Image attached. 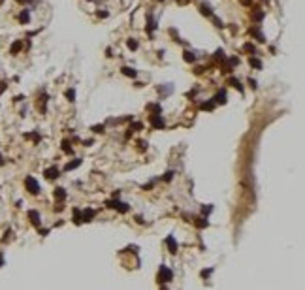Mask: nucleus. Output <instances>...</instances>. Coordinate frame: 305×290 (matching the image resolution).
Returning <instances> with one entry per match:
<instances>
[{"label": "nucleus", "mask_w": 305, "mask_h": 290, "mask_svg": "<svg viewBox=\"0 0 305 290\" xmlns=\"http://www.w3.org/2000/svg\"><path fill=\"white\" fill-rule=\"evenodd\" d=\"M172 277H173V273H172V269L166 268V266H160L158 269V283H170L172 281Z\"/></svg>", "instance_id": "f257e3e1"}, {"label": "nucleus", "mask_w": 305, "mask_h": 290, "mask_svg": "<svg viewBox=\"0 0 305 290\" xmlns=\"http://www.w3.org/2000/svg\"><path fill=\"white\" fill-rule=\"evenodd\" d=\"M25 186H27V190H28L30 194H38L40 192V185H38V181H36L32 175L25 177Z\"/></svg>", "instance_id": "f03ea898"}, {"label": "nucleus", "mask_w": 305, "mask_h": 290, "mask_svg": "<svg viewBox=\"0 0 305 290\" xmlns=\"http://www.w3.org/2000/svg\"><path fill=\"white\" fill-rule=\"evenodd\" d=\"M149 123H151V126L154 128V130H160V128L166 126V123H164V117H162V115H149Z\"/></svg>", "instance_id": "7ed1b4c3"}, {"label": "nucleus", "mask_w": 305, "mask_h": 290, "mask_svg": "<svg viewBox=\"0 0 305 290\" xmlns=\"http://www.w3.org/2000/svg\"><path fill=\"white\" fill-rule=\"evenodd\" d=\"M94 215H96V211H94V209H91V207H87V209L81 211V220L91 222L92 219H94Z\"/></svg>", "instance_id": "20e7f679"}, {"label": "nucleus", "mask_w": 305, "mask_h": 290, "mask_svg": "<svg viewBox=\"0 0 305 290\" xmlns=\"http://www.w3.org/2000/svg\"><path fill=\"white\" fill-rule=\"evenodd\" d=\"M156 91L160 92V96H168L170 94V92H172L173 91V85H172V83H166V85H160V87H156Z\"/></svg>", "instance_id": "39448f33"}, {"label": "nucleus", "mask_w": 305, "mask_h": 290, "mask_svg": "<svg viewBox=\"0 0 305 290\" xmlns=\"http://www.w3.org/2000/svg\"><path fill=\"white\" fill-rule=\"evenodd\" d=\"M147 111L151 113V115H160V113H162V106H160V102L158 104H149Z\"/></svg>", "instance_id": "423d86ee"}, {"label": "nucleus", "mask_w": 305, "mask_h": 290, "mask_svg": "<svg viewBox=\"0 0 305 290\" xmlns=\"http://www.w3.org/2000/svg\"><path fill=\"white\" fill-rule=\"evenodd\" d=\"M43 175H45L47 179H57V177H59V168L51 166V168H47V170L43 172Z\"/></svg>", "instance_id": "0eeeda50"}, {"label": "nucleus", "mask_w": 305, "mask_h": 290, "mask_svg": "<svg viewBox=\"0 0 305 290\" xmlns=\"http://www.w3.org/2000/svg\"><path fill=\"white\" fill-rule=\"evenodd\" d=\"M166 245H168V249H170V252H172V254L177 252V241H175L173 236H170L168 239H166Z\"/></svg>", "instance_id": "6e6552de"}, {"label": "nucleus", "mask_w": 305, "mask_h": 290, "mask_svg": "<svg viewBox=\"0 0 305 290\" xmlns=\"http://www.w3.org/2000/svg\"><path fill=\"white\" fill-rule=\"evenodd\" d=\"M249 34H252V36H254V38H256L258 41H260V44H264V41H266L264 34H262V32H260V30H258L256 27H251V28H249Z\"/></svg>", "instance_id": "1a4fd4ad"}, {"label": "nucleus", "mask_w": 305, "mask_h": 290, "mask_svg": "<svg viewBox=\"0 0 305 290\" xmlns=\"http://www.w3.org/2000/svg\"><path fill=\"white\" fill-rule=\"evenodd\" d=\"M28 219H30V222H32V224L34 226H40V222H42V220H40V213H38V211H28Z\"/></svg>", "instance_id": "9d476101"}, {"label": "nucleus", "mask_w": 305, "mask_h": 290, "mask_svg": "<svg viewBox=\"0 0 305 290\" xmlns=\"http://www.w3.org/2000/svg\"><path fill=\"white\" fill-rule=\"evenodd\" d=\"M200 13L205 15V17H213V9H211L209 4H201V6H200Z\"/></svg>", "instance_id": "9b49d317"}, {"label": "nucleus", "mask_w": 305, "mask_h": 290, "mask_svg": "<svg viewBox=\"0 0 305 290\" xmlns=\"http://www.w3.org/2000/svg\"><path fill=\"white\" fill-rule=\"evenodd\" d=\"M213 102H215V106H217V104H226V92L224 91L217 92V94L213 96Z\"/></svg>", "instance_id": "f8f14e48"}, {"label": "nucleus", "mask_w": 305, "mask_h": 290, "mask_svg": "<svg viewBox=\"0 0 305 290\" xmlns=\"http://www.w3.org/2000/svg\"><path fill=\"white\" fill-rule=\"evenodd\" d=\"M228 83H230L232 87H234V89H237L239 92H243V85H241V81L237 79V77H230V79H228Z\"/></svg>", "instance_id": "ddd939ff"}, {"label": "nucleus", "mask_w": 305, "mask_h": 290, "mask_svg": "<svg viewBox=\"0 0 305 290\" xmlns=\"http://www.w3.org/2000/svg\"><path fill=\"white\" fill-rule=\"evenodd\" d=\"M147 28H149V30H151V32H153V30H154V28H156V19H154V17H153V15H151V13H149V15H147Z\"/></svg>", "instance_id": "4468645a"}, {"label": "nucleus", "mask_w": 305, "mask_h": 290, "mask_svg": "<svg viewBox=\"0 0 305 290\" xmlns=\"http://www.w3.org/2000/svg\"><path fill=\"white\" fill-rule=\"evenodd\" d=\"M249 64L252 66V68H256V70H262V60L256 59V57H251V59H249Z\"/></svg>", "instance_id": "2eb2a0df"}, {"label": "nucleus", "mask_w": 305, "mask_h": 290, "mask_svg": "<svg viewBox=\"0 0 305 290\" xmlns=\"http://www.w3.org/2000/svg\"><path fill=\"white\" fill-rule=\"evenodd\" d=\"M53 196L57 200H64L66 198V190L62 188V186H59V188H55V192H53Z\"/></svg>", "instance_id": "dca6fc26"}, {"label": "nucleus", "mask_w": 305, "mask_h": 290, "mask_svg": "<svg viewBox=\"0 0 305 290\" xmlns=\"http://www.w3.org/2000/svg\"><path fill=\"white\" fill-rule=\"evenodd\" d=\"M121 70H122V74L128 75V77H136V75H138V72L134 70V68H130V66H122Z\"/></svg>", "instance_id": "f3484780"}, {"label": "nucleus", "mask_w": 305, "mask_h": 290, "mask_svg": "<svg viewBox=\"0 0 305 290\" xmlns=\"http://www.w3.org/2000/svg\"><path fill=\"white\" fill-rule=\"evenodd\" d=\"M77 166H81V158H75L74 162H68V164L64 166V170H66V172H70V170H75Z\"/></svg>", "instance_id": "a211bd4d"}, {"label": "nucleus", "mask_w": 305, "mask_h": 290, "mask_svg": "<svg viewBox=\"0 0 305 290\" xmlns=\"http://www.w3.org/2000/svg\"><path fill=\"white\" fill-rule=\"evenodd\" d=\"M19 21H21V23H28V21H30V13H28V9H23V12L19 13Z\"/></svg>", "instance_id": "6ab92c4d"}, {"label": "nucleus", "mask_w": 305, "mask_h": 290, "mask_svg": "<svg viewBox=\"0 0 305 290\" xmlns=\"http://www.w3.org/2000/svg\"><path fill=\"white\" fill-rule=\"evenodd\" d=\"M183 59L187 60V62H194V60H196V55L192 53V51H188V49H187V51L183 53Z\"/></svg>", "instance_id": "aec40b11"}, {"label": "nucleus", "mask_w": 305, "mask_h": 290, "mask_svg": "<svg viewBox=\"0 0 305 290\" xmlns=\"http://www.w3.org/2000/svg\"><path fill=\"white\" fill-rule=\"evenodd\" d=\"M21 49H23V41H21V40H19V41H15V44L12 45V53H13V55H15V53H19Z\"/></svg>", "instance_id": "412c9836"}, {"label": "nucleus", "mask_w": 305, "mask_h": 290, "mask_svg": "<svg viewBox=\"0 0 305 290\" xmlns=\"http://www.w3.org/2000/svg\"><path fill=\"white\" fill-rule=\"evenodd\" d=\"M201 109H207V111H211V109H213V107H215V102L213 100H209V102H204V104H201Z\"/></svg>", "instance_id": "4be33fe9"}, {"label": "nucleus", "mask_w": 305, "mask_h": 290, "mask_svg": "<svg viewBox=\"0 0 305 290\" xmlns=\"http://www.w3.org/2000/svg\"><path fill=\"white\" fill-rule=\"evenodd\" d=\"M215 60H226V55H224V51H222V49H217L215 51Z\"/></svg>", "instance_id": "5701e85b"}, {"label": "nucleus", "mask_w": 305, "mask_h": 290, "mask_svg": "<svg viewBox=\"0 0 305 290\" xmlns=\"http://www.w3.org/2000/svg\"><path fill=\"white\" fill-rule=\"evenodd\" d=\"M74 222L75 224H81V222H83L81 220V211L79 209H74Z\"/></svg>", "instance_id": "b1692460"}, {"label": "nucleus", "mask_w": 305, "mask_h": 290, "mask_svg": "<svg viewBox=\"0 0 305 290\" xmlns=\"http://www.w3.org/2000/svg\"><path fill=\"white\" fill-rule=\"evenodd\" d=\"M243 51H245V53H256V47L252 44H245L243 45Z\"/></svg>", "instance_id": "393cba45"}, {"label": "nucleus", "mask_w": 305, "mask_h": 290, "mask_svg": "<svg viewBox=\"0 0 305 290\" xmlns=\"http://www.w3.org/2000/svg\"><path fill=\"white\" fill-rule=\"evenodd\" d=\"M66 98H68L70 102H75V91L74 89H68V91H66Z\"/></svg>", "instance_id": "a878e982"}, {"label": "nucleus", "mask_w": 305, "mask_h": 290, "mask_svg": "<svg viewBox=\"0 0 305 290\" xmlns=\"http://www.w3.org/2000/svg\"><path fill=\"white\" fill-rule=\"evenodd\" d=\"M62 149H64V153H72V143L68 141V139L62 141Z\"/></svg>", "instance_id": "bb28decb"}, {"label": "nucleus", "mask_w": 305, "mask_h": 290, "mask_svg": "<svg viewBox=\"0 0 305 290\" xmlns=\"http://www.w3.org/2000/svg\"><path fill=\"white\" fill-rule=\"evenodd\" d=\"M126 45H128V47H130L132 51H136V49H138V41L134 40V38H132V40H128V41H126Z\"/></svg>", "instance_id": "cd10ccee"}, {"label": "nucleus", "mask_w": 305, "mask_h": 290, "mask_svg": "<svg viewBox=\"0 0 305 290\" xmlns=\"http://www.w3.org/2000/svg\"><path fill=\"white\" fill-rule=\"evenodd\" d=\"M196 220H198V222H196V226H198V228H205V226L209 224L207 219H196Z\"/></svg>", "instance_id": "c85d7f7f"}, {"label": "nucleus", "mask_w": 305, "mask_h": 290, "mask_svg": "<svg viewBox=\"0 0 305 290\" xmlns=\"http://www.w3.org/2000/svg\"><path fill=\"white\" fill-rule=\"evenodd\" d=\"M104 128H106L104 124H94V126H92V132H96V134L100 132V134H102V132H104Z\"/></svg>", "instance_id": "c756f323"}, {"label": "nucleus", "mask_w": 305, "mask_h": 290, "mask_svg": "<svg viewBox=\"0 0 305 290\" xmlns=\"http://www.w3.org/2000/svg\"><path fill=\"white\" fill-rule=\"evenodd\" d=\"M262 17H264V12H262V9H260V12H254V13H252V19H254V21H262Z\"/></svg>", "instance_id": "7c9ffc66"}, {"label": "nucleus", "mask_w": 305, "mask_h": 290, "mask_svg": "<svg viewBox=\"0 0 305 290\" xmlns=\"http://www.w3.org/2000/svg\"><path fill=\"white\" fill-rule=\"evenodd\" d=\"M173 175H175L173 172H166V173H164V181H172V179H173Z\"/></svg>", "instance_id": "2f4dec72"}, {"label": "nucleus", "mask_w": 305, "mask_h": 290, "mask_svg": "<svg viewBox=\"0 0 305 290\" xmlns=\"http://www.w3.org/2000/svg\"><path fill=\"white\" fill-rule=\"evenodd\" d=\"M201 211H204V215H209L211 211H213V207H211V205H207V207H205V205H204V209H201Z\"/></svg>", "instance_id": "473e14b6"}, {"label": "nucleus", "mask_w": 305, "mask_h": 290, "mask_svg": "<svg viewBox=\"0 0 305 290\" xmlns=\"http://www.w3.org/2000/svg\"><path fill=\"white\" fill-rule=\"evenodd\" d=\"M211 273H213V269H204V271H201V277H209Z\"/></svg>", "instance_id": "72a5a7b5"}, {"label": "nucleus", "mask_w": 305, "mask_h": 290, "mask_svg": "<svg viewBox=\"0 0 305 290\" xmlns=\"http://www.w3.org/2000/svg\"><path fill=\"white\" fill-rule=\"evenodd\" d=\"M249 87H251V89H256V79H251V77H249Z\"/></svg>", "instance_id": "f704fd0d"}, {"label": "nucleus", "mask_w": 305, "mask_h": 290, "mask_svg": "<svg viewBox=\"0 0 305 290\" xmlns=\"http://www.w3.org/2000/svg\"><path fill=\"white\" fill-rule=\"evenodd\" d=\"M213 21H215V27H224V25H222V21H220V19H217V17H213Z\"/></svg>", "instance_id": "c9c22d12"}, {"label": "nucleus", "mask_w": 305, "mask_h": 290, "mask_svg": "<svg viewBox=\"0 0 305 290\" xmlns=\"http://www.w3.org/2000/svg\"><path fill=\"white\" fill-rule=\"evenodd\" d=\"M132 128H134V130H141V128H143V124H141V123H136Z\"/></svg>", "instance_id": "e433bc0d"}, {"label": "nucleus", "mask_w": 305, "mask_h": 290, "mask_svg": "<svg viewBox=\"0 0 305 290\" xmlns=\"http://www.w3.org/2000/svg\"><path fill=\"white\" fill-rule=\"evenodd\" d=\"M251 2H252V0H241L243 6H251Z\"/></svg>", "instance_id": "4c0bfd02"}, {"label": "nucleus", "mask_w": 305, "mask_h": 290, "mask_svg": "<svg viewBox=\"0 0 305 290\" xmlns=\"http://www.w3.org/2000/svg\"><path fill=\"white\" fill-rule=\"evenodd\" d=\"M138 145H139V147H141V149H143V147L147 149V141H138Z\"/></svg>", "instance_id": "58836bf2"}, {"label": "nucleus", "mask_w": 305, "mask_h": 290, "mask_svg": "<svg viewBox=\"0 0 305 290\" xmlns=\"http://www.w3.org/2000/svg\"><path fill=\"white\" fill-rule=\"evenodd\" d=\"M98 17H107V12H98Z\"/></svg>", "instance_id": "ea45409f"}, {"label": "nucleus", "mask_w": 305, "mask_h": 290, "mask_svg": "<svg viewBox=\"0 0 305 290\" xmlns=\"http://www.w3.org/2000/svg\"><path fill=\"white\" fill-rule=\"evenodd\" d=\"M4 164V160H2V157H0V166H2Z\"/></svg>", "instance_id": "a19ab883"}, {"label": "nucleus", "mask_w": 305, "mask_h": 290, "mask_svg": "<svg viewBox=\"0 0 305 290\" xmlns=\"http://www.w3.org/2000/svg\"><path fill=\"white\" fill-rule=\"evenodd\" d=\"M17 2H21V4H23V2H27V0H17Z\"/></svg>", "instance_id": "79ce46f5"}, {"label": "nucleus", "mask_w": 305, "mask_h": 290, "mask_svg": "<svg viewBox=\"0 0 305 290\" xmlns=\"http://www.w3.org/2000/svg\"><path fill=\"white\" fill-rule=\"evenodd\" d=\"M160 290H168V288H160Z\"/></svg>", "instance_id": "37998d69"}]
</instances>
